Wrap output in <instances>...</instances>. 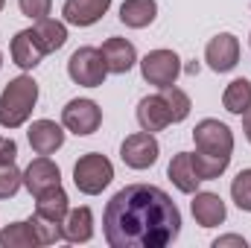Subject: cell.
I'll list each match as a JSON object with an SVG mask.
<instances>
[{"instance_id":"obj_26","label":"cell","mask_w":251,"mask_h":248,"mask_svg":"<svg viewBox=\"0 0 251 248\" xmlns=\"http://www.w3.org/2000/svg\"><path fill=\"white\" fill-rule=\"evenodd\" d=\"M29 225H32V231H35V237H38L41 246H53V243L64 240L62 222H50V219H41V216L35 213V216L29 219Z\"/></svg>"},{"instance_id":"obj_20","label":"cell","mask_w":251,"mask_h":248,"mask_svg":"<svg viewBox=\"0 0 251 248\" xmlns=\"http://www.w3.org/2000/svg\"><path fill=\"white\" fill-rule=\"evenodd\" d=\"M158 15V3L155 0H126L120 6V21L131 29H143L155 21Z\"/></svg>"},{"instance_id":"obj_34","label":"cell","mask_w":251,"mask_h":248,"mask_svg":"<svg viewBox=\"0 0 251 248\" xmlns=\"http://www.w3.org/2000/svg\"><path fill=\"white\" fill-rule=\"evenodd\" d=\"M249 41H251V38H249Z\"/></svg>"},{"instance_id":"obj_1","label":"cell","mask_w":251,"mask_h":248,"mask_svg":"<svg viewBox=\"0 0 251 248\" xmlns=\"http://www.w3.org/2000/svg\"><path fill=\"white\" fill-rule=\"evenodd\" d=\"M102 231L111 248H164L181 234V213L161 187L128 184L105 204Z\"/></svg>"},{"instance_id":"obj_22","label":"cell","mask_w":251,"mask_h":248,"mask_svg":"<svg viewBox=\"0 0 251 248\" xmlns=\"http://www.w3.org/2000/svg\"><path fill=\"white\" fill-rule=\"evenodd\" d=\"M222 105L231 114H246L251 108V82L249 79H234L225 88V94H222Z\"/></svg>"},{"instance_id":"obj_8","label":"cell","mask_w":251,"mask_h":248,"mask_svg":"<svg viewBox=\"0 0 251 248\" xmlns=\"http://www.w3.org/2000/svg\"><path fill=\"white\" fill-rule=\"evenodd\" d=\"M62 123L73 134H94L102 123V111L94 99H70L62 111Z\"/></svg>"},{"instance_id":"obj_11","label":"cell","mask_w":251,"mask_h":248,"mask_svg":"<svg viewBox=\"0 0 251 248\" xmlns=\"http://www.w3.org/2000/svg\"><path fill=\"white\" fill-rule=\"evenodd\" d=\"M44 56H47V53H44V47H41L35 29H21V32L12 38V62L18 64V67L32 70Z\"/></svg>"},{"instance_id":"obj_32","label":"cell","mask_w":251,"mask_h":248,"mask_svg":"<svg viewBox=\"0 0 251 248\" xmlns=\"http://www.w3.org/2000/svg\"><path fill=\"white\" fill-rule=\"evenodd\" d=\"M240 117H243V131H246V137H249V143H251V108L246 114H240Z\"/></svg>"},{"instance_id":"obj_10","label":"cell","mask_w":251,"mask_h":248,"mask_svg":"<svg viewBox=\"0 0 251 248\" xmlns=\"http://www.w3.org/2000/svg\"><path fill=\"white\" fill-rule=\"evenodd\" d=\"M204 62L210 64V70H216V73L234 70L237 62H240V41H237L231 32L216 35V38L207 44V50H204Z\"/></svg>"},{"instance_id":"obj_28","label":"cell","mask_w":251,"mask_h":248,"mask_svg":"<svg viewBox=\"0 0 251 248\" xmlns=\"http://www.w3.org/2000/svg\"><path fill=\"white\" fill-rule=\"evenodd\" d=\"M231 196H234V201H237L240 210L251 213V170H243V173L234 178V184H231Z\"/></svg>"},{"instance_id":"obj_24","label":"cell","mask_w":251,"mask_h":248,"mask_svg":"<svg viewBox=\"0 0 251 248\" xmlns=\"http://www.w3.org/2000/svg\"><path fill=\"white\" fill-rule=\"evenodd\" d=\"M190 158H193V167H196L201 181L219 178L228 170V164H231V158H216V155H204V152H190Z\"/></svg>"},{"instance_id":"obj_14","label":"cell","mask_w":251,"mask_h":248,"mask_svg":"<svg viewBox=\"0 0 251 248\" xmlns=\"http://www.w3.org/2000/svg\"><path fill=\"white\" fill-rule=\"evenodd\" d=\"M102 59H105V67L108 73H128L134 62H137V53H134V44L126 41V38H108L102 47H100Z\"/></svg>"},{"instance_id":"obj_27","label":"cell","mask_w":251,"mask_h":248,"mask_svg":"<svg viewBox=\"0 0 251 248\" xmlns=\"http://www.w3.org/2000/svg\"><path fill=\"white\" fill-rule=\"evenodd\" d=\"M24 184V173L15 164H0V198H12Z\"/></svg>"},{"instance_id":"obj_23","label":"cell","mask_w":251,"mask_h":248,"mask_svg":"<svg viewBox=\"0 0 251 248\" xmlns=\"http://www.w3.org/2000/svg\"><path fill=\"white\" fill-rule=\"evenodd\" d=\"M0 246L3 248H32L41 246L29 222H12L9 228L0 231Z\"/></svg>"},{"instance_id":"obj_31","label":"cell","mask_w":251,"mask_h":248,"mask_svg":"<svg viewBox=\"0 0 251 248\" xmlns=\"http://www.w3.org/2000/svg\"><path fill=\"white\" fill-rule=\"evenodd\" d=\"M225 246H237V248H246V240L243 237H237V234H231V237H219L213 248H225Z\"/></svg>"},{"instance_id":"obj_16","label":"cell","mask_w":251,"mask_h":248,"mask_svg":"<svg viewBox=\"0 0 251 248\" xmlns=\"http://www.w3.org/2000/svg\"><path fill=\"white\" fill-rule=\"evenodd\" d=\"M26 134H29V146L38 155H53L56 149H62V143H64L62 125H56L53 120H35Z\"/></svg>"},{"instance_id":"obj_17","label":"cell","mask_w":251,"mask_h":248,"mask_svg":"<svg viewBox=\"0 0 251 248\" xmlns=\"http://www.w3.org/2000/svg\"><path fill=\"white\" fill-rule=\"evenodd\" d=\"M64 240L67 243H88L94 237V213L91 207H76V210H67L62 222Z\"/></svg>"},{"instance_id":"obj_19","label":"cell","mask_w":251,"mask_h":248,"mask_svg":"<svg viewBox=\"0 0 251 248\" xmlns=\"http://www.w3.org/2000/svg\"><path fill=\"white\" fill-rule=\"evenodd\" d=\"M35 198H38V201H35V213H38L41 219L64 222L70 204H67V193H64L62 187H53V190H47V193H41V196H35Z\"/></svg>"},{"instance_id":"obj_7","label":"cell","mask_w":251,"mask_h":248,"mask_svg":"<svg viewBox=\"0 0 251 248\" xmlns=\"http://www.w3.org/2000/svg\"><path fill=\"white\" fill-rule=\"evenodd\" d=\"M158 140L152 137V131H137V134H128L120 146V158H123L126 167L131 170H149L155 161H158Z\"/></svg>"},{"instance_id":"obj_3","label":"cell","mask_w":251,"mask_h":248,"mask_svg":"<svg viewBox=\"0 0 251 248\" xmlns=\"http://www.w3.org/2000/svg\"><path fill=\"white\" fill-rule=\"evenodd\" d=\"M114 178V167L105 155L100 152H91V155H82L73 167V184L76 190H82L85 196H97L102 193L105 187L111 184Z\"/></svg>"},{"instance_id":"obj_13","label":"cell","mask_w":251,"mask_h":248,"mask_svg":"<svg viewBox=\"0 0 251 248\" xmlns=\"http://www.w3.org/2000/svg\"><path fill=\"white\" fill-rule=\"evenodd\" d=\"M137 123L143 131H161L173 123L170 117V108L164 102V94H152V97H143L140 105H137Z\"/></svg>"},{"instance_id":"obj_30","label":"cell","mask_w":251,"mask_h":248,"mask_svg":"<svg viewBox=\"0 0 251 248\" xmlns=\"http://www.w3.org/2000/svg\"><path fill=\"white\" fill-rule=\"evenodd\" d=\"M18 158V143L12 137H0V164H15Z\"/></svg>"},{"instance_id":"obj_21","label":"cell","mask_w":251,"mask_h":248,"mask_svg":"<svg viewBox=\"0 0 251 248\" xmlns=\"http://www.w3.org/2000/svg\"><path fill=\"white\" fill-rule=\"evenodd\" d=\"M32 29H35V35H38L44 53H56V50H62L64 41H67V26H64L62 21H56V18H41V21H35Z\"/></svg>"},{"instance_id":"obj_25","label":"cell","mask_w":251,"mask_h":248,"mask_svg":"<svg viewBox=\"0 0 251 248\" xmlns=\"http://www.w3.org/2000/svg\"><path fill=\"white\" fill-rule=\"evenodd\" d=\"M161 94H164V102H167V108H170L173 123L187 120V114H190V97H187V94H184L181 88H176V85L161 88Z\"/></svg>"},{"instance_id":"obj_9","label":"cell","mask_w":251,"mask_h":248,"mask_svg":"<svg viewBox=\"0 0 251 248\" xmlns=\"http://www.w3.org/2000/svg\"><path fill=\"white\" fill-rule=\"evenodd\" d=\"M24 187H26L32 196H41V193H47V190H53V187H62V173H59V167H56L47 155H41V158H35V161L24 170Z\"/></svg>"},{"instance_id":"obj_29","label":"cell","mask_w":251,"mask_h":248,"mask_svg":"<svg viewBox=\"0 0 251 248\" xmlns=\"http://www.w3.org/2000/svg\"><path fill=\"white\" fill-rule=\"evenodd\" d=\"M18 6H21V12H24L26 18L41 21V18H47V15H50L53 0H18Z\"/></svg>"},{"instance_id":"obj_12","label":"cell","mask_w":251,"mask_h":248,"mask_svg":"<svg viewBox=\"0 0 251 248\" xmlns=\"http://www.w3.org/2000/svg\"><path fill=\"white\" fill-rule=\"evenodd\" d=\"M111 0H64V21L73 26H91L108 12Z\"/></svg>"},{"instance_id":"obj_18","label":"cell","mask_w":251,"mask_h":248,"mask_svg":"<svg viewBox=\"0 0 251 248\" xmlns=\"http://www.w3.org/2000/svg\"><path fill=\"white\" fill-rule=\"evenodd\" d=\"M167 175H170V181L178 187L181 193H196L199 184H201V178H199V173H196V167H193L190 152H178V155L170 161Z\"/></svg>"},{"instance_id":"obj_5","label":"cell","mask_w":251,"mask_h":248,"mask_svg":"<svg viewBox=\"0 0 251 248\" xmlns=\"http://www.w3.org/2000/svg\"><path fill=\"white\" fill-rule=\"evenodd\" d=\"M193 140H196V152L204 155H216V158H231L234 152V134L231 128L219 120H201L193 128Z\"/></svg>"},{"instance_id":"obj_15","label":"cell","mask_w":251,"mask_h":248,"mask_svg":"<svg viewBox=\"0 0 251 248\" xmlns=\"http://www.w3.org/2000/svg\"><path fill=\"white\" fill-rule=\"evenodd\" d=\"M225 216H228L225 201L216 193H196V198H193V219L201 228H216V225L225 222Z\"/></svg>"},{"instance_id":"obj_4","label":"cell","mask_w":251,"mask_h":248,"mask_svg":"<svg viewBox=\"0 0 251 248\" xmlns=\"http://www.w3.org/2000/svg\"><path fill=\"white\" fill-rule=\"evenodd\" d=\"M67 73L82 88H100L108 76V67H105V59L97 47H79L67 62Z\"/></svg>"},{"instance_id":"obj_33","label":"cell","mask_w":251,"mask_h":248,"mask_svg":"<svg viewBox=\"0 0 251 248\" xmlns=\"http://www.w3.org/2000/svg\"><path fill=\"white\" fill-rule=\"evenodd\" d=\"M3 6H6V0H0V9H3Z\"/></svg>"},{"instance_id":"obj_6","label":"cell","mask_w":251,"mask_h":248,"mask_svg":"<svg viewBox=\"0 0 251 248\" xmlns=\"http://www.w3.org/2000/svg\"><path fill=\"white\" fill-rule=\"evenodd\" d=\"M140 73L149 85L155 88H167V85H176L178 73H181V62L173 50H152L143 56L140 62Z\"/></svg>"},{"instance_id":"obj_2","label":"cell","mask_w":251,"mask_h":248,"mask_svg":"<svg viewBox=\"0 0 251 248\" xmlns=\"http://www.w3.org/2000/svg\"><path fill=\"white\" fill-rule=\"evenodd\" d=\"M38 102V85L32 76H18L12 79L3 94H0V125L3 128H18L29 120L32 108Z\"/></svg>"}]
</instances>
